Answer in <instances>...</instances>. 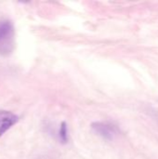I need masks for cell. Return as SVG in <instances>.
I'll use <instances>...</instances> for the list:
<instances>
[{
	"label": "cell",
	"instance_id": "obj_3",
	"mask_svg": "<svg viewBox=\"0 0 158 159\" xmlns=\"http://www.w3.org/2000/svg\"><path fill=\"white\" fill-rule=\"evenodd\" d=\"M19 121V116L15 114L0 110V137H2L11 127H13Z\"/></svg>",
	"mask_w": 158,
	"mask_h": 159
},
{
	"label": "cell",
	"instance_id": "obj_4",
	"mask_svg": "<svg viewBox=\"0 0 158 159\" xmlns=\"http://www.w3.org/2000/svg\"><path fill=\"white\" fill-rule=\"evenodd\" d=\"M59 137L62 143H66L68 142V131H67V125L65 122H61L59 130Z\"/></svg>",
	"mask_w": 158,
	"mask_h": 159
},
{
	"label": "cell",
	"instance_id": "obj_1",
	"mask_svg": "<svg viewBox=\"0 0 158 159\" xmlns=\"http://www.w3.org/2000/svg\"><path fill=\"white\" fill-rule=\"evenodd\" d=\"M14 27L10 20L0 21V55L7 56L14 48Z\"/></svg>",
	"mask_w": 158,
	"mask_h": 159
},
{
	"label": "cell",
	"instance_id": "obj_2",
	"mask_svg": "<svg viewBox=\"0 0 158 159\" xmlns=\"http://www.w3.org/2000/svg\"><path fill=\"white\" fill-rule=\"evenodd\" d=\"M91 128L95 133L106 140H113L117 134V129L109 123L94 122L92 123Z\"/></svg>",
	"mask_w": 158,
	"mask_h": 159
}]
</instances>
